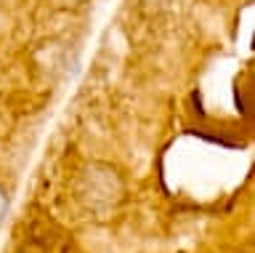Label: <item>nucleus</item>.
Instances as JSON below:
<instances>
[{"label": "nucleus", "instance_id": "2", "mask_svg": "<svg viewBox=\"0 0 255 253\" xmlns=\"http://www.w3.org/2000/svg\"><path fill=\"white\" fill-rule=\"evenodd\" d=\"M5 213H8V195L0 189V221L5 219Z\"/></svg>", "mask_w": 255, "mask_h": 253}, {"label": "nucleus", "instance_id": "1", "mask_svg": "<svg viewBox=\"0 0 255 253\" xmlns=\"http://www.w3.org/2000/svg\"><path fill=\"white\" fill-rule=\"evenodd\" d=\"M77 195L88 208L93 211H109L123 200L125 181L120 171L109 163H91L85 165L77 181Z\"/></svg>", "mask_w": 255, "mask_h": 253}]
</instances>
